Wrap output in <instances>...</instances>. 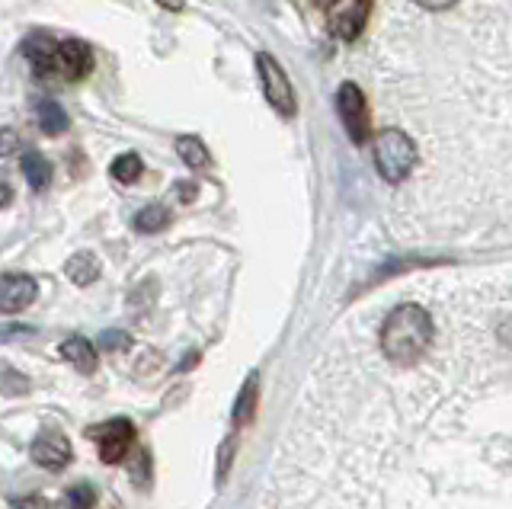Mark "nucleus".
Segmentation results:
<instances>
[{
    "mask_svg": "<svg viewBox=\"0 0 512 509\" xmlns=\"http://www.w3.org/2000/svg\"><path fill=\"white\" fill-rule=\"evenodd\" d=\"M100 346L109 349V353H119V349L132 346V337H128V333H122V330H106L103 337H100Z\"/></svg>",
    "mask_w": 512,
    "mask_h": 509,
    "instance_id": "6ab92c4d",
    "label": "nucleus"
},
{
    "mask_svg": "<svg viewBox=\"0 0 512 509\" xmlns=\"http://www.w3.org/2000/svg\"><path fill=\"white\" fill-rule=\"evenodd\" d=\"M436 337V327H432V317L420 305H397L388 321L381 327V349L384 356L397 365H413L426 356V349L432 346Z\"/></svg>",
    "mask_w": 512,
    "mask_h": 509,
    "instance_id": "f03ea898",
    "label": "nucleus"
},
{
    "mask_svg": "<svg viewBox=\"0 0 512 509\" xmlns=\"http://www.w3.org/2000/svg\"><path fill=\"white\" fill-rule=\"evenodd\" d=\"M16 148H20V135H16V129H0V157L13 154Z\"/></svg>",
    "mask_w": 512,
    "mask_h": 509,
    "instance_id": "aec40b11",
    "label": "nucleus"
},
{
    "mask_svg": "<svg viewBox=\"0 0 512 509\" xmlns=\"http://www.w3.org/2000/svg\"><path fill=\"white\" fill-rule=\"evenodd\" d=\"M157 4H160V7H167V10H173V13H176V10H183V4H186V0H157Z\"/></svg>",
    "mask_w": 512,
    "mask_h": 509,
    "instance_id": "393cba45",
    "label": "nucleus"
},
{
    "mask_svg": "<svg viewBox=\"0 0 512 509\" xmlns=\"http://www.w3.org/2000/svg\"><path fill=\"white\" fill-rule=\"evenodd\" d=\"M36 279L23 273L0 276V314H20L36 301Z\"/></svg>",
    "mask_w": 512,
    "mask_h": 509,
    "instance_id": "1a4fd4ad",
    "label": "nucleus"
},
{
    "mask_svg": "<svg viewBox=\"0 0 512 509\" xmlns=\"http://www.w3.org/2000/svg\"><path fill=\"white\" fill-rule=\"evenodd\" d=\"M372 157H375V167L381 173V180L400 183V180H407L410 170L416 167V145L407 132L381 129L372 138Z\"/></svg>",
    "mask_w": 512,
    "mask_h": 509,
    "instance_id": "7ed1b4c3",
    "label": "nucleus"
},
{
    "mask_svg": "<svg viewBox=\"0 0 512 509\" xmlns=\"http://www.w3.org/2000/svg\"><path fill=\"white\" fill-rule=\"evenodd\" d=\"M29 452H32V461H36L39 468L61 471L71 461V442L64 433H58V429H45V433L36 436Z\"/></svg>",
    "mask_w": 512,
    "mask_h": 509,
    "instance_id": "6e6552de",
    "label": "nucleus"
},
{
    "mask_svg": "<svg viewBox=\"0 0 512 509\" xmlns=\"http://www.w3.org/2000/svg\"><path fill=\"white\" fill-rule=\"evenodd\" d=\"M36 119H39V129L45 135H61V132H68V125H71L68 113H64L61 103H55L52 97L36 103Z\"/></svg>",
    "mask_w": 512,
    "mask_h": 509,
    "instance_id": "9b49d317",
    "label": "nucleus"
},
{
    "mask_svg": "<svg viewBox=\"0 0 512 509\" xmlns=\"http://www.w3.org/2000/svg\"><path fill=\"white\" fill-rule=\"evenodd\" d=\"M176 151H180V157H183V161H186L192 170L208 167V151H205V145H202L199 138H192V135L180 138V141H176Z\"/></svg>",
    "mask_w": 512,
    "mask_h": 509,
    "instance_id": "f3484780",
    "label": "nucleus"
},
{
    "mask_svg": "<svg viewBox=\"0 0 512 509\" xmlns=\"http://www.w3.org/2000/svg\"><path fill=\"white\" fill-rule=\"evenodd\" d=\"M64 506L68 509H93L96 506V490L90 484H74L64 493Z\"/></svg>",
    "mask_w": 512,
    "mask_h": 509,
    "instance_id": "a211bd4d",
    "label": "nucleus"
},
{
    "mask_svg": "<svg viewBox=\"0 0 512 509\" xmlns=\"http://www.w3.org/2000/svg\"><path fill=\"white\" fill-rule=\"evenodd\" d=\"M231 452H234V439L224 442L221 449V468H218V484H224V477H228V468H231Z\"/></svg>",
    "mask_w": 512,
    "mask_h": 509,
    "instance_id": "412c9836",
    "label": "nucleus"
},
{
    "mask_svg": "<svg viewBox=\"0 0 512 509\" xmlns=\"http://www.w3.org/2000/svg\"><path fill=\"white\" fill-rule=\"evenodd\" d=\"M167 225H170V212L164 205H144V209L135 215V231H141V234L164 231Z\"/></svg>",
    "mask_w": 512,
    "mask_h": 509,
    "instance_id": "4468645a",
    "label": "nucleus"
},
{
    "mask_svg": "<svg viewBox=\"0 0 512 509\" xmlns=\"http://www.w3.org/2000/svg\"><path fill=\"white\" fill-rule=\"evenodd\" d=\"M256 375H250L247 378V385H244V391H240V397H237V404H234V423L237 426H247L250 420H253V413H256V401H260V397H256Z\"/></svg>",
    "mask_w": 512,
    "mask_h": 509,
    "instance_id": "dca6fc26",
    "label": "nucleus"
},
{
    "mask_svg": "<svg viewBox=\"0 0 512 509\" xmlns=\"http://www.w3.org/2000/svg\"><path fill=\"white\" fill-rule=\"evenodd\" d=\"M413 4H420L423 10H448V7H455L458 0H413Z\"/></svg>",
    "mask_w": 512,
    "mask_h": 509,
    "instance_id": "5701e85b",
    "label": "nucleus"
},
{
    "mask_svg": "<svg viewBox=\"0 0 512 509\" xmlns=\"http://www.w3.org/2000/svg\"><path fill=\"white\" fill-rule=\"evenodd\" d=\"M336 109H340V119H343V129L349 135L352 145H365L372 138V119H368V103H365V93L346 81L336 93Z\"/></svg>",
    "mask_w": 512,
    "mask_h": 509,
    "instance_id": "20e7f679",
    "label": "nucleus"
},
{
    "mask_svg": "<svg viewBox=\"0 0 512 509\" xmlns=\"http://www.w3.org/2000/svg\"><path fill=\"white\" fill-rule=\"evenodd\" d=\"M7 202H10V186L0 183V205H7Z\"/></svg>",
    "mask_w": 512,
    "mask_h": 509,
    "instance_id": "a878e982",
    "label": "nucleus"
},
{
    "mask_svg": "<svg viewBox=\"0 0 512 509\" xmlns=\"http://www.w3.org/2000/svg\"><path fill=\"white\" fill-rule=\"evenodd\" d=\"M176 193H180V199H186V202H192V199H196V196H192V193H196V183H180V186H176Z\"/></svg>",
    "mask_w": 512,
    "mask_h": 509,
    "instance_id": "b1692460",
    "label": "nucleus"
},
{
    "mask_svg": "<svg viewBox=\"0 0 512 509\" xmlns=\"http://www.w3.org/2000/svg\"><path fill=\"white\" fill-rule=\"evenodd\" d=\"M61 359H68L80 375H93L96 365H100L93 343L84 340V337H68V340H64L61 343Z\"/></svg>",
    "mask_w": 512,
    "mask_h": 509,
    "instance_id": "9d476101",
    "label": "nucleus"
},
{
    "mask_svg": "<svg viewBox=\"0 0 512 509\" xmlns=\"http://www.w3.org/2000/svg\"><path fill=\"white\" fill-rule=\"evenodd\" d=\"M23 173H26L29 189H36V193H45L48 183H52V164H48L39 151L23 154Z\"/></svg>",
    "mask_w": 512,
    "mask_h": 509,
    "instance_id": "ddd939ff",
    "label": "nucleus"
},
{
    "mask_svg": "<svg viewBox=\"0 0 512 509\" xmlns=\"http://www.w3.org/2000/svg\"><path fill=\"white\" fill-rule=\"evenodd\" d=\"M90 439L100 445V458L106 465H119V461H125L128 449H132V442H135V426H132V420L116 417L103 426H93Z\"/></svg>",
    "mask_w": 512,
    "mask_h": 509,
    "instance_id": "423d86ee",
    "label": "nucleus"
},
{
    "mask_svg": "<svg viewBox=\"0 0 512 509\" xmlns=\"http://www.w3.org/2000/svg\"><path fill=\"white\" fill-rule=\"evenodd\" d=\"M64 273H68V279L74 285H90V282L100 279V260H96L90 250H80L68 263H64Z\"/></svg>",
    "mask_w": 512,
    "mask_h": 509,
    "instance_id": "f8f14e48",
    "label": "nucleus"
},
{
    "mask_svg": "<svg viewBox=\"0 0 512 509\" xmlns=\"http://www.w3.org/2000/svg\"><path fill=\"white\" fill-rule=\"evenodd\" d=\"M256 71H260L263 93H266L269 106L276 109L279 116L292 119L298 113V103H295V93H292V81H288L285 71L279 68V61L263 52L260 58H256Z\"/></svg>",
    "mask_w": 512,
    "mask_h": 509,
    "instance_id": "39448f33",
    "label": "nucleus"
},
{
    "mask_svg": "<svg viewBox=\"0 0 512 509\" xmlns=\"http://www.w3.org/2000/svg\"><path fill=\"white\" fill-rule=\"evenodd\" d=\"M23 55L29 58L32 74L48 84H74L93 68V52L80 39H55L48 33H32L23 42Z\"/></svg>",
    "mask_w": 512,
    "mask_h": 509,
    "instance_id": "f257e3e1",
    "label": "nucleus"
},
{
    "mask_svg": "<svg viewBox=\"0 0 512 509\" xmlns=\"http://www.w3.org/2000/svg\"><path fill=\"white\" fill-rule=\"evenodd\" d=\"M13 509H52V506H48L45 497H23V500L13 503Z\"/></svg>",
    "mask_w": 512,
    "mask_h": 509,
    "instance_id": "4be33fe9",
    "label": "nucleus"
},
{
    "mask_svg": "<svg viewBox=\"0 0 512 509\" xmlns=\"http://www.w3.org/2000/svg\"><path fill=\"white\" fill-rule=\"evenodd\" d=\"M314 4H320V7H327V4H330V0H314Z\"/></svg>",
    "mask_w": 512,
    "mask_h": 509,
    "instance_id": "bb28decb",
    "label": "nucleus"
},
{
    "mask_svg": "<svg viewBox=\"0 0 512 509\" xmlns=\"http://www.w3.org/2000/svg\"><path fill=\"white\" fill-rule=\"evenodd\" d=\"M141 173H144V164H141V157L132 154V151H125V154L116 157V161H112V177H116L119 183H125V186L138 183Z\"/></svg>",
    "mask_w": 512,
    "mask_h": 509,
    "instance_id": "2eb2a0df",
    "label": "nucleus"
},
{
    "mask_svg": "<svg viewBox=\"0 0 512 509\" xmlns=\"http://www.w3.org/2000/svg\"><path fill=\"white\" fill-rule=\"evenodd\" d=\"M368 0H330L327 4V26L333 36H340L343 42H356L365 29L368 20Z\"/></svg>",
    "mask_w": 512,
    "mask_h": 509,
    "instance_id": "0eeeda50",
    "label": "nucleus"
}]
</instances>
